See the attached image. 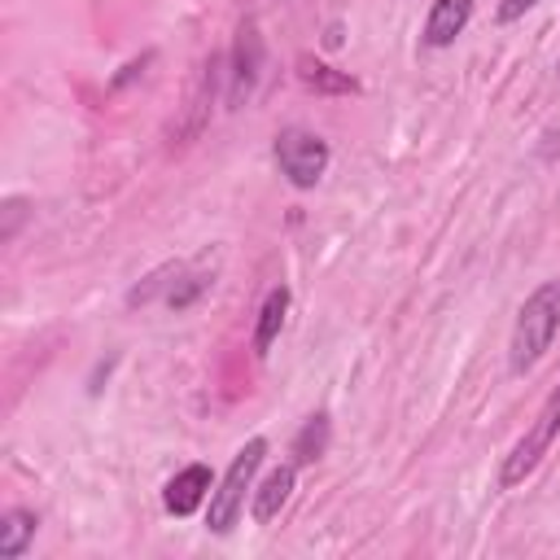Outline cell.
Instances as JSON below:
<instances>
[{
	"instance_id": "cell-10",
	"label": "cell",
	"mask_w": 560,
	"mask_h": 560,
	"mask_svg": "<svg viewBox=\"0 0 560 560\" xmlns=\"http://www.w3.org/2000/svg\"><path fill=\"white\" fill-rule=\"evenodd\" d=\"M284 315H289V289L276 284V289L262 298L258 324H254V354H258V359L271 354V346H276V337H280V328H284Z\"/></svg>"
},
{
	"instance_id": "cell-2",
	"label": "cell",
	"mask_w": 560,
	"mask_h": 560,
	"mask_svg": "<svg viewBox=\"0 0 560 560\" xmlns=\"http://www.w3.org/2000/svg\"><path fill=\"white\" fill-rule=\"evenodd\" d=\"M262 455H267V438H249V442L232 455L223 481L210 490V508H206V529H210V534H219V538L232 534V525H236L241 512H245V494L254 490V472L262 468Z\"/></svg>"
},
{
	"instance_id": "cell-13",
	"label": "cell",
	"mask_w": 560,
	"mask_h": 560,
	"mask_svg": "<svg viewBox=\"0 0 560 560\" xmlns=\"http://www.w3.org/2000/svg\"><path fill=\"white\" fill-rule=\"evenodd\" d=\"M179 271H184L179 262H162L158 271H149V276H144V280H140V284L127 293V306H149L158 293L166 298V293H171V284L179 280Z\"/></svg>"
},
{
	"instance_id": "cell-15",
	"label": "cell",
	"mask_w": 560,
	"mask_h": 560,
	"mask_svg": "<svg viewBox=\"0 0 560 560\" xmlns=\"http://www.w3.org/2000/svg\"><path fill=\"white\" fill-rule=\"evenodd\" d=\"M22 219H26V201H22V197H9V201H4V228H0V241H13L18 228H22Z\"/></svg>"
},
{
	"instance_id": "cell-16",
	"label": "cell",
	"mask_w": 560,
	"mask_h": 560,
	"mask_svg": "<svg viewBox=\"0 0 560 560\" xmlns=\"http://www.w3.org/2000/svg\"><path fill=\"white\" fill-rule=\"evenodd\" d=\"M534 4H538V0H503V4L494 9V18H499V22L508 26V22H516V18H525V13L534 9Z\"/></svg>"
},
{
	"instance_id": "cell-5",
	"label": "cell",
	"mask_w": 560,
	"mask_h": 560,
	"mask_svg": "<svg viewBox=\"0 0 560 560\" xmlns=\"http://www.w3.org/2000/svg\"><path fill=\"white\" fill-rule=\"evenodd\" d=\"M210 490H214L210 468H206V464H184V468L166 481V490H162V508H166L171 516H192V512L210 499Z\"/></svg>"
},
{
	"instance_id": "cell-7",
	"label": "cell",
	"mask_w": 560,
	"mask_h": 560,
	"mask_svg": "<svg viewBox=\"0 0 560 560\" xmlns=\"http://www.w3.org/2000/svg\"><path fill=\"white\" fill-rule=\"evenodd\" d=\"M293 486H298V464H280V468H271V472L254 486V494H249V516H254L258 525H271V521L280 516V508L289 503Z\"/></svg>"
},
{
	"instance_id": "cell-8",
	"label": "cell",
	"mask_w": 560,
	"mask_h": 560,
	"mask_svg": "<svg viewBox=\"0 0 560 560\" xmlns=\"http://www.w3.org/2000/svg\"><path fill=\"white\" fill-rule=\"evenodd\" d=\"M262 70V35L254 22H241L236 31V48H232V101L249 96Z\"/></svg>"
},
{
	"instance_id": "cell-6",
	"label": "cell",
	"mask_w": 560,
	"mask_h": 560,
	"mask_svg": "<svg viewBox=\"0 0 560 560\" xmlns=\"http://www.w3.org/2000/svg\"><path fill=\"white\" fill-rule=\"evenodd\" d=\"M468 22H472V0H433L424 31H420V44L424 48H451L468 31Z\"/></svg>"
},
{
	"instance_id": "cell-3",
	"label": "cell",
	"mask_w": 560,
	"mask_h": 560,
	"mask_svg": "<svg viewBox=\"0 0 560 560\" xmlns=\"http://www.w3.org/2000/svg\"><path fill=\"white\" fill-rule=\"evenodd\" d=\"M556 438H560V385L547 394V402L538 407V416H534V424L516 438V446L503 455V468H499V486L503 490H512V486H521L538 464H542V455L556 446Z\"/></svg>"
},
{
	"instance_id": "cell-14",
	"label": "cell",
	"mask_w": 560,
	"mask_h": 560,
	"mask_svg": "<svg viewBox=\"0 0 560 560\" xmlns=\"http://www.w3.org/2000/svg\"><path fill=\"white\" fill-rule=\"evenodd\" d=\"M210 284H214V280H210L206 271H192V276H184V271H179V280L171 284V293H166L162 302H166L171 311H188V306H192V302H197V298H201Z\"/></svg>"
},
{
	"instance_id": "cell-1",
	"label": "cell",
	"mask_w": 560,
	"mask_h": 560,
	"mask_svg": "<svg viewBox=\"0 0 560 560\" xmlns=\"http://www.w3.org/2000/svg\"><path fill=\"white\" fill-rule=\"evenodd\" d=\"M556 332H560V280H542L516 311L512 341H508V372L512 376L534 372L551 350Z\"/></svg>"
},
{
	"instance_id": "cell-11",
	"label": "cell",
	"mask_w": 560,
	"mask_h": 560,
	"mask_svg": "<svg viewBox=\"0 0 560 560\" xmlns=\"http://www.w3.org/2000/svg\"><path fill=\"white\" fill-rule=\"evenodd\" d=\"M39 529V516L31 508H9L0 516V560H18Z\"/></svg>"
},
{
	"instance_id": "cell-17",
	"label": "cell",
	"mask_w": 560,
	"mask_h": 560,
	"mask_svg": "<svg viewBox=\"0 0 560 560\" xmlns=\"http://www.w3.org/2000/svg\"><path fill=\"white\" fill-rule=\"evenodd\" d=\"M556 74H560V61H556Z\"/></svg>"
},
{
	"instance_id": "cell-4",
	"label": "cell",
	"mask_w": 560,
	"mask_h": 560,
	"mask_svg": "<svg viewBox=\"0 0 560 560\" xmlns=\"http://www.w3.org/2000/svg\"><path fill=\"white\" fill-rule=\"evenodd\" d=\"M271 153H276L280 175H284L293 188H302V192H306V188H315V184L324 179L328 162H332L328 140H324V136H315V131H306V127H284V131L276 136Z\"/></svg>"
},
{
	"instance_id": "cell-9",
	"label": "cell",
	"mask_w": 560,
	"mask_h": 560,
	"mask_svg": "<svg viewBox=\"0 0 560 560\" xmlns=\"http://www.w3.org/2000/svg\"><path fill=\"white\" fill-rule=\"evenodd\" d=\"M298 79H302V88H311L319 96H359V79L354 74L332 70L328 61H315L311 52L298 57Z\"/></svg>"
},
{
	"instance_id": "cell-12",
	"label": "cell",
	"mask_w": 560,
	"mask_h": 560,
	"mask_svg": "<svg viewBox=\"0 0 560 560\" xmlns=\"http://www.w3.org/2000/svg\"><path fill=\"white\" fill-rule=\"evenodd\" d=\"M328 438H332V424H328V416L324 411H315V416H306L302 420V429L293 433V464H315L324 451H328Z\"/></svg>"
}]
</instances>
